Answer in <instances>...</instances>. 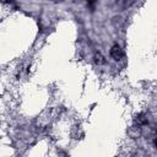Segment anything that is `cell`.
<instances>
[{"mask_svg": "<svg viewBox=\"0 0 157 157\" xmlns=\"http://www.w3.org/2000/svg\"><path fill=\"white\" fill-rule=\"evenodd\" d=\"M110 55H112L116 60H119L122 56H123V52H122V49H120L118 46H116V47H113V49L110 50Z\"/></svg>", "mask_w": 157, "mask_h": 157, "instance_id": "obj_1", "label": "cell"}]
</instances>
